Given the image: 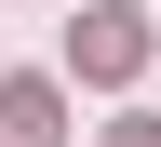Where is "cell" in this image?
Wrapping results in <instances>:
<instances>
[{"label":"cell","mask_w":161,"mask_h":147,"mask_svg":"<svg viewBox=\"0 0 161 147\" xmlns=\"http://www.w3.org/2000/svg\"><path fill=\"white\" fill-rule=\"evenodd\" d=\"M67 67L80 80H134V67H148V13H121V0L80 13V27H67Z\"/></svg>","instance_id":"6da1fadb"},{"label":"cell","mask_w":161,"mask_h":147,"mask_svg":"<svg viewBox=\"0 0 161 147\" xmlns=\"http://www.w3.org/2000/svg\"><path fill=\"white\" fill-rule=\"evenodd\" d=\"M108 147H161V120H121V134H108Z\"/></svg>","instance_id":"3957f363"},{"label":"cell","mask_w":161,"mask_h":147,"mask_svg":"<svg viewBox=\"0 0 161 147\" xmlns=\"http://www.w3.org/2000/svg\"><path fill=\"white\" fill-rule=\"evenodd\" d=\"M67 107H54V80H0V147H54Z\"/></svg>","instance_id":"7a4b0ae2"}]
</instances>
